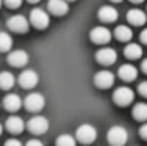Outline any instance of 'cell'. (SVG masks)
I'll return each instance as SVG.
<instances>
[{"label":"cell","mask_w":147,"mask_h":146,"mask_svg":"<svg viewBox=\"0 0 147 146\" xmlns=\"http://www.w3.org/2000/svg\"><path fill=\"white\" fill-rule=\"evenodd\" d=\"M107 140L111 146H124L128 140V132L122 126H113L107 132Z\"/></svg>","instance_id":"obj_1"},{"label":"cell","mask_w":147,"mask_h":146,"mask_svg":"<svg viewBox=\"0 0 147 146\" xmlns=\"http://www.w3.org/2000/svg\"><path fill=\"white\" fill-rule=\"evenodd\" d=\"M75 138L83 145H91L97 138V130L91 124H82L75 132Z\"/></svg>","instance_id":"obj_2"},{"label":"cell","mask_w":147,"mask_h":146,"mask_svg":"<svg viewBox=\"0 0 147 146\" xmlns=\"http://www.w3.org/2000/svg\"><path fill=\"white\" fill-rule=\"evenodd\" d=\"M27 129L34 135H42L49 130V120L45 116H42V115H36V116L28 120Z\"/></svg>","instance_id":"obj_3"},{"label":"cell","mask_w":147,"mask_h":146,"mask_svg":"<svg viewBox=\"0 0 147 146\" xmlns=\"http://www.w3.org/2000/svg\"><path fill=\"white\" fill-rule=\"evenodd\" d=\"M133 99H135V93L128 86H119V88H116V91L113 93V101L119 107H125L128 104H131Z\"/></svg>","instance_id":"obj_4"},{"label":"cell","mask_w":147,"mask_h":146,"mask_svg":"<svg viewBox=\"0 0 147 146\" xmlns=\"http://www.w3.org/2000/svg\"><path fill=\"white\" fill-rule=\"evenodd\" d=\"M6 27L14 33H27L30 29V22L25 16L16 14V16H11L6 20Z\"/></svg>","instance_id":"obj_5"},{"label":"cell","mask_w":147,"mask_h":146,"mask_svg":"<svg viewBox=\"0 0 147 146\" xmlns=\"http://www.w3.org/2000/svg\"><path fill=\"white\" fill-rule=\"evenodd\" d=\"M28 22L33 27L42 30V29H47L49 27V24H50V17H49L47 11H44V10H41V8H34V10H31V13H30Z\"/></svg>","instance_id":"obj_6"},{"label":"cell","mask_w":147,"mask_h":146,"mask_svg":"<svg viewBox=\"0 0 147 146\" xmlns=\"http://www.w3.org/2000/svg\"><path fill=\"white\" fill-rule=\"evenodd\" d=\"M24 105L28 112H41L45 105V99L41 93H30L24 101Z\"/></svg>","instance_id":"obj_7"},{"label":"cell","mask_w":147,"mask_h":146,"mask_svg":"<svg viewBox=\"0 0 147 146\" xmlns=\"http://www.w3.org/2000/svg\"><path fill=\"white\" fill-rule=\"evenodd\" d=\"M38 82H39V75H38V72L33 71V69H27V71H22L19 74V83H20V86L25 88V90L34 88V86L38 85Z\"/></svg>","instance_id":"obj_8"},{"label":"cell","mask_w":147,"mask_h":146,"mask_svg":"<svg viewBox=\"0 0 147 146\" xmlns=\"http://www.w3.org/2000/svg\"><path fill=\"white\" fill-rule=\"evenodd\" d=\"M94 85L102 90L111 88L114 85V74L111 71H99L94 75Z\"/></svg>","instance_id":"obj_9"},{"label":"cell","mask_w":147,"mask_h":146,"mask_svg":"<svg viewBox=\"0 0 147 146\" xmlns=\"http://www.w3.org/2000/svg\"><path fill=\"white\" fill-rule=\"evenodd\" d=\"M89 38L92 43L96 44H108L111 39V32L107 29V27H94L89 33Z\"/></svg>","instance_id":"obj_10"},{"label":"cell","mask_w":147,"mask_h":146,"mask_svg":"<svg viewBox=\"0 0 147 146\" xmlns=\"http://www.w3.org/2000/svg\"><path fill=\"white\" fill-rule=\"evenodd\" d=\"M96 60L99 61V63L108 66V65L116 63L117 54H116V50L111 49V47H102V49H99V50L96 52Z\"/></svg>","instance_id":"obj_11"},{"label":"cell","mask_w":147,"mask_h":146,"mask_svg":"<svg viewBox=\"0 0 147 146\" xmlns=\"http://www.w3.org/2000/svg\"><path fill=\"white\" fill-rule=\"evenodd\" d=\"M8 63L14 68H22L28 63V54L25 50H13L8 55Z\"/></svg>","instance_id":"obj_12"},{"label":"cell","mask_w":147,"mask_h":146,"mask_svg":"<svg viewBox=\"0 0 147 146\" xmlns=\"http://www.w3.org/2000/svg\"><path fill=\"white\" fill-rule=\"evenodd\" d=\"M47 8H49V11L55 16H63L69 11V5H67L66 0H49Z\"/></svg>","instance_id":"obj_13"},{"label":"cell","mask_w":147,"mask_h":146,"mask_svg":"<svg viewBox=\"0 0 147 146\" xmlns=\"http://www.w3.org/2000/svg\"><path fill=\"white\" fill-rule=\"evenodd\" d=\"M97 16H99V19L102 20V22H116L117 17H119V13H117L116 8H113V6H110V5H105L99 10Z\"/></svg>","instance_id":"obj_14"},{"label":"cell","mask_w":147,"mask_h":146,"mask_svg":"<svg viewBox=\"0 0 147 146\" xmlns=\"http://www.w3.org/2000/svg\"><path fill=\"white\" fill-rule=\"evenodd\" d=\"M127 20L131 24V25H144L146 20H147V16L142 10H138V8H133L127 13Z\"/></svg>","instance_id":"obj_15"},{"label":"cell","mask_w":147,"mask_h":146,"mask_svg":"<svg viewBox=\"0 0 147 146\" xmlns=\"http://www.w3.org/2000/svg\"><path fill=\"white\" fill-rule=\"evenodd\" d=\"M117 74L124 82H133L138 77V71H136V68L133 65H122L121 68H119Z\"/></svg>","instance_id":"obj_16"},{"label":"cell","mask_w":147,"mask_h":146,"mask_svg":"<svg viewBox=\"0 0 147 146\" xmlns=\"http://www.w3.org/2000/svg\"><path fill=\"white\" fill-rule=\"evenodd\" d=\"M3 107H5L8 112H17V110L22 107V99L17 94L11 93V94H6L3 99Z\"/></svg>","instance_id":"obj_17"},{"label":"cell","mask_w":147,"mask_h":146,"mask_svg":"<svg viewBox=\"0 0 147 146\" xmlns=\"http://www.w3.org/2000/svg\"><path fill=\"white\" fill-rule=\"evenodd\" d=\"M6 130L8 132H11V134H20V132L24 130V121H22V118L20 116H9L8 120H6Z\"/></svg>","instance_id":"obj_18"},{"label":"cell","mask_w":147,"mask_h":146,"mask_svg":"<svg viewBox=\"0 0 147 146\" xmlns=\"http://www.w3.org/2000/svg\"><path fill=\"white\" fill-rule=\"evenodd\" d=\"M114 36L121 43H128L133 38V32L130 27H127V25H117L116 30H114Z\"/></svg>","instance_id":"obj_19"},{"label":"cell","mask_w":147,"mask_h":146,"mask_svg":"<svg viewBox=\"0 0 147 146\" xmlns=\"http://www.w3.org/2000/svg\"><path fill=\"white\" fill-rule=\"evenodd\" d=\"M124 54H125V57L130 58V60H138V58L142 57V47L139 46V44L130 43L128 46H125Z\"/></svg>","instance_id":"obj_20"},{"label":"cell","mask_w":147,"mask_h":146,"mask_svg":"<svg viewBox=\"0 0 147 146\" xmlns=\"http://www.w3.org/2000/svg\"><path fill=\"white\" fill-rule=\"evenodd\" d=\"M16 83V79L11 72L5 71V72H0V88L2 90H9L13 88Z\"/></svg>","instance_id":"obj_21"},{"label":"cell","mask_w":147,"mask_h":146,"mask_svg":"<svg viewBox=\"0 0 147 146\" xmlns=\"http://www.w3.org/2000/svg\"><path fill=\"white\" fill-rule=\"evenodd\" d=\"M131 115H133V118L138 120V121H146L147 120V104H144V102L136 104L131 110Z\"/></svg>","instance_id":"obj_22"},{"label":"cell","mask_w":147,"mask_h":146,"mask_svg":"<svg viewBox=\"0 0 147 146\" xmlns=\"http://www.w3.org/2000/svg\"><path fill=\"white\" fill-rule=\"evenodd\" d=\"M13 47V38L9 36V33L0 32V52H8Z\"/></svg>","instance_id":"obj_23"},{"label":"cell","mask_w":147,"mask_h":146,"mask_svg":"<svg viewBox=\"0 0 147 146\" xmlns=\"http://www.w3.org/2000/svg\"><path fill=\"white\" fill-rule=\"evenodd\" d=\"M57 146H77V141L72 135L63 134L57 138Z\"/></svg>","instance_id":"obj_24"},{"label":"cell","mask_w":147,"mask_h":146,"mask_svg":"<svg viewBox=\"0 0 147 146\" xmlns=\"http://www.w3.org/2000/svg\"><path fill=\"white\" fill-rule=\"evenodd\" d=\"M3 3H5L8 8L14 10V8H19L20 3H22V0H3Z\"/></svg>","instance_id":"obj_25"},{"label":"cell","mask_w":147,"mask_h":146,"mask_svg":"<svg viewBox=\"0 0 147 146\" xmlns=\"http://www.w3.org/2000/svg\"><path fill=\"white\" fill-rule=\"evenodd\" d=\"M138 91H139V94H141V96L147 97V80H144V82H141V83H139Z\"/></svg>","instance_id":"obj_26"},{"label":"cell","mask_w":147,"mask_h":146,"mask_svg":"<svg viewBox=\"0 0 147 146\" xmlns=\"http://www.w3.org/2000/svg\"><path fill=\"white\" fill-rule=\"evenodd\" d=\"M5 146H22V143L17 138H9V140L5 141Z\"/></svg>","instance_id":"obj_27"},{"label":"cell","mask_w":147,"mask_h":146,"mask_svg":"<svg viewBox=\"0 0 147 146\" xmlns=\"http://www.w3.org/2000/svg\"><path fill=\"white\" fill-rule=\"evenodd\" d=\"M139 135H141L142 140H147V123L141 126V129H139Z\"/></svg>","instance_id":"obj_28"},{"label":"cell","mask_w":147,"mask_h":146,"mask_svg":"<svg viewBox=\"0 0 147 146\" xmlns=\"http://www.w3.org/2000/svg\"><path fill=\"white\" fill-rule=\"evenodd\" d=\"M25 146H44V145H42V141H39V140H36V138H33V140H28V141H27Z\"/></svg>","instance_id":"obj_29"},{"label":"cell","mask_w":147,"mask_h":146,"mask_svg":"<svg viewBox=\"0 0 147 146\" xmlns=\"http://www.w3.org/2000/svg\"><path fill=\"white\" fill-rule=\"evenodd\" d=\"M139 38H141V43L147 44V29L142 30V32H141V36H139Z\"/></svg>","instance_id":"obj_30"},{"label":"cell","mask_w":147,"mask_h":146,"mask_svg":"<svg viewBox=\"0 0 147 146\" xmlns=\"http://www.w3.org/2000/svg\"><path fill=\"white\" fill-rule=\"evenodd\" d=\"M141 69H142V71H144L146 74H147V58H146V60L141 63Z\"/></svg>","instance_id":"obj_31"},{"label":"cell","mask_w":147,"mask_h":146,"mask_svg":"<svg viewBox=\"0 0 147 146\" xmlns=\"http://www.w3.org/2000/svg\"><path fill=\"white\" fill-rule=\"evenodd\" d=\"M131 3H141V2H144V0H130Z\"/></svg>","instance_id":"obj_32"},{"label":"cell","mask_w":147,"mask_h":146,"mask_svg":"<svg viewBox=\"0 0 147 146\" xmlns=\"http://www.w3.org/2000/svg\"><path fill=\"white\" fill-rule=\"evenodd\" d=\"M27 2H30V3H38V2H41V0H27Z\"/></svg>","instance_id":"obj_33"},{"label":"cell","mask_w":147,"mask_h":146,"mask_svg":"<svg viewBox=\"0 0 147 146\" xmlns=\"http://www.w3.org/2000/svg\"><path fill=\"white\" fill-rule=\"evenodd\" d=\"M2 130H3V127H2V124H0V135H2Z\"/></svg>","instance_id":"obj_34"},{"label":"cell","mask_w":147,"mask_h":146,"mask_svg":"<svg viewBox=\"0 0 147 146\" xmlns=\"http://www.w3.org/2000/svg\"><path fill=\"white\" fill-rule=\"evenodd\" d=\"M111 2H122V0H111Z\"/></svg>","instance_id":"obj_35"},{"label":"cell","mask_w":147,"mask_h":146,"mask_svg":"<svg viewBox=\"0 0 147 146\" xmlns=\"http://www.w3.org/2000/svg\"><path fill=\"white\" fill-rule=\"evenodd\" d=\"M2 3H3V0H0V6H2Z\"/></svg>","instance_id":"obj_36"},{"label":"cell","mask_w":147,"mask_h":146,"mask_svg":"<svg viewBox=\"0 0 147 146\" xmlns=\"http://www.w3.org/2000/svg\"><path fill=\"white\" fill-rule=\"evenodd\" d=\"M66 2H74V0H66Z\"/></svg>","instance_id":"obj_37"}]
</instances>
